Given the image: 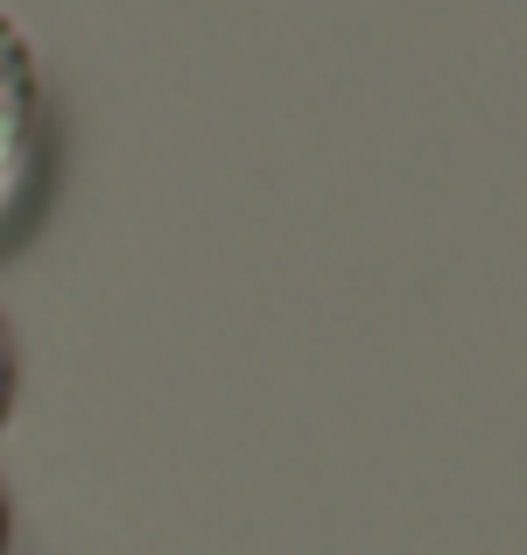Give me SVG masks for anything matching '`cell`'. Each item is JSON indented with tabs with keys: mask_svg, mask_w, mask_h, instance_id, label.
<instances>
[{
	"mask_svg": "<svg viewBox=\"0 0 527 555\" xmlns=\"http://www.w3.org/2000/svg\"><path fill=\"white\" fill-rule=\"evenodd\" d=\"M42 190V106H36V70L14 28L0 22V246L28 218Z\"/></svg>",
	"mask_w": 527,
	"mask_h": 555,
	"instance_id": "6da1fadb",
	"label": "cell"
},
{
	"mask_svg": "<svg viewBox=\"0 0 527 555\" xmlns=\"http://www.w3.org/2000/svg\"><path fill=\"white\" fill-rule=\"evenodd\" d=\"M8 393H14V359H8V338H0V415H8Z\"/></svg>",
	"mask_w": 527,
	"mask_h": 555,
	"instance_id": "7a4b0ae2",
	"label": "cell"
}]
</instances>
